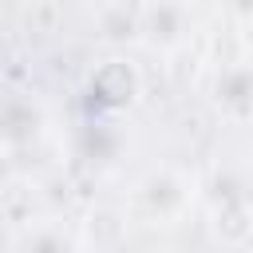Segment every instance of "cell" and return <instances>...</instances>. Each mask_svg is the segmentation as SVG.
Instances as JSON below:
<instances>
[{
    "label": "cell",
    "mask_w": 253,
    "mask_h": 253,
    "mask_svg": "<svg viewBox=\"0 0 253 253\" xmlns=\"http://www.w3.org/2000/svg\"><path fill=\"white\" fill-rule=\"evenodd\" d=\"M134 217L146 225H178L190 210V178L178 170H154L134 186Z\"/></svg>",
    "instance_id": "1"
},
{
    "label": "cell",
    "mask_w": 253,
    "mask_h": 253,
    "mask_svg": "<svg viewBox=\"0 0 253 253\" xmlns=\"http://www.w3.org/2000/svg\"><path fill=\"white\" fill-rule=\"evenodd\" d=\"M138 95H142V75L126 59H107L87 75V103L95 111H103V115L134 107Z\"/></svg>",
    "instance_id": "2"
},
{
    "label": "cell",
    "mask_w": 253,
    "mask_h": 253,
    "mask_svg": "<svg viewBox=\"0 0 253 253\" xmlns=\"http://www.w3.org/2000/svg\"><path fill=\"white\" fill-rule=\"evenodd\" d=\"M217 190H221V186H217ZM213 233H217V241H225V245L249 241V233H253V210H249V198H245L237 186H225V190L213 198Z\"/></svg>",
    "instance_id": "3"
},
{
    "label": "cell",
    "mask_w": 253,
    "mask_h": 253,
    "mask_svg": "<svg viewBox=\"0 0 253 253\" xmlns=\"http://www.w3.org/2000/svg\"><path fill=\"white\" fill-rule=\"evenodd\" d=\"M213 103L221 115L229 119H249L253 115V67L249 63H233V67H221L217 79H213Z\"/></svg>",
    "instance_id": "4"
},
{
    "label": "cell",
    "mask_w": 253,
    "mask_h": 253,
    "mask_svg": "<svg viewBox=\"0 0 253 253\" xmlns=\"http://www.w3.org/2000/svg\"><path fill=\"white\" fill-rule=\"evenodd\" d=\"M138 32H146V40L154 47H174L182 40V32H186V8L178 0H158V4H150L142 12Z\"/></svg>",
    "instance_id": "5"
},
{
    "label": "cell",
    "mask_w": 253,
    "mask_h": 253,
    "mask_svg": "<svg viewBox=\"0 0 253 253\" xmlns=\"http://www.w3.org/2000/svg\"><path fill=\"white\" fill-rule=\"evenodd\" d=\"M40 123H43V115H40V107H32L28 99H4V103H0V138H4L8 146L32 142V138L40 134Z\"/></svg>",
    "instance_id": "6"
},
{
    "label": "cell",
    "mask_w": 253,
    "mask_h": 253,
    "mask_svg": "<svg viewBox=\"0 0 253 253\" xmlns=\"http://www.w3.org/2000/svg\"><path fill=\"white\" fill-rule=\"evenodd\" d=\"M87 237L99 253H119L126 241V213L119 210H95L87 217Z\"/></svg>",
    "instance_id": "7"
},
{
    "label": "cell",
    "mask_w": 253,
    "mask_h": 253,
    "mask_svg": "<svg viewBox=\"0 0 253 253\" xmlns=\"http://www.w3.org/2000/svg\"><path fill=\"white\" fill-rule=\"evenodd\" d=\"M16 253H75V241L59 225H28L20 233Z\"/></svg>",
    "instance_id": "8"
},
{
    "label": "cell",
    "mask_w": 253,
    "mask_h": 253,
    "mask_svg": "<svg viewBox=\"0 0 253 253\" xmlns=\"http://www.w3.org/2000/svg\"><path fill=\"white\" fill-rule=\"evenodd\" d=\"M142 28V12H134L130 4H111L103 16H99V32L111 40V43H123L130 36H138Z\"/></svg>",
    "instance_id": "9"
},
{
    "label": "cell",
    "mask_w": 253,
    "mask_h": 253,
    "mask_svg": "<svg viewBox=\"0 0 253 253\" xmlns=\"http://www.w3.org/2000/svg\"><path fill=\"white\" fill-rule=\"evenodd\" d=\"M233 12L241 20H253V0H233Z\"/></svg>",
    "instance_id": "10"
}]
</instances>
